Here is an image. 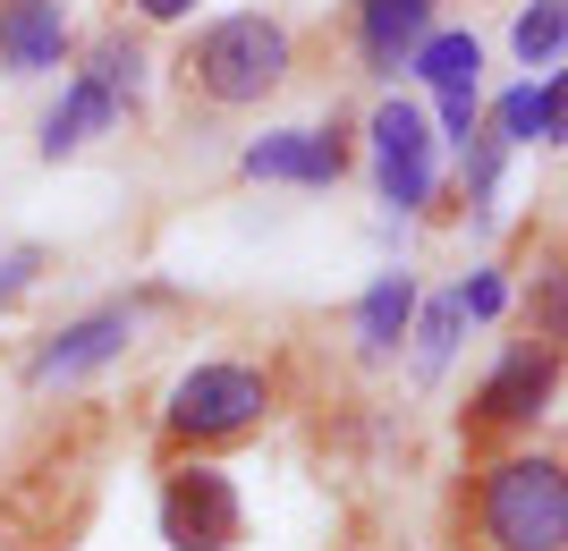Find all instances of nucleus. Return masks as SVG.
I'll list each match as a JSON object with an SVG mask.
<instances>
[{"mask_svg": "<svg viewBox=\"0 0 568 551\" xmlns=\"http://www.w3.org/2000/svg\"><path fill=\"white\" fill-rule=\"evenodd\" d=\"M306 69V25L288 9H230L179 34L170 51V94L187 120H246L263 102H281Z\"/></svg>", "mask_w": 568, "mask_h": 551, "instance_id": "obj_1", "label": "nucleus"}, {"mask_svg": "<svg viewBox=\"0 0 568 551\" xmlns=\"http://www.w3.org/2000/svg\"><path fill=\"white\" fill-rule=\"evenodd\" d=\"M450 551H568V458L535 441L467 458L450 492Z\"/></svg>", "mask_w": 568, "mask_h": 551, "instance_id": "obj_2", "label": "nucleus"}, {"mask_svg": "<svg viewBox=\"0 0 568 551\" xmlns=\"http://www.w3.org/2000/svg\"><path fill=\"white\" fill-rule=\"evenodd\" d=\"M102 501V416H60L34 450L0 467V543L9 551H77Z\"/></svg>", "mask_w": 568, "mask_h": 551, "instance_id": "obj_3", "label": "nucleus"}, {"mask_svg": "<svg viewBox=\"0 0 568 551\" xmlns=\"http://www.w3.org/2000/svg\"><path fill=\"white\" fill-rule=\"evenodd\" d=\"M281 416V374L255 357H195L153 408V467L179 458H230Z\"/></svg>", "mask_w": 568, "mask_h": 551, "instance_id": "obj_4", "label": "nucleus"}, {"mask_svg": "<svg viewBox=\"0 0 568 551\" xmlns=\"http://www.w3.org/2000/svg\"><path fill=\"white\" fill-rule=\"evenodd\" d=\"M560 399V339H509L500 365L484 382L467 390V408H458V450L484 458V450H509V441H535V425L551 416Z\"/></svg>", "mask_w": 568, "mask_h": 551, "instance_id": "obj_5", "label": "nucleus"}, {"mask_svg": "<svg viewBox=\"0 0 568 551\" xmlns=\"http://www.w3.org/2000/svg\"><path fill=\"white\" fill-rule=\"evenodd\" d=\"M144 306H153V297H102V306L69 314L60 331H43L34 348H26V365H18V390L51 399V390L94 382L102 365H119L128 348H136V331H144Z\"/></svg>", "mask_w": 568, "mask_h": 551, "instance_id": "obj_6", "label": "nucleus"}, {"mask_svg": "<svg viewBox=\"0 0 568 551\" xmlns=\"http://www.w3.org/2000/svg\"><path fill=\"white\" fill-rule=\"evenodd\" d=\"M433 120L407 94H382L374 120H365V162H374V187L390 213L407 221H442V178H433Z\"/></svg>", "mask_w": 568, "mask_h": 551, "instance_id": "obj_7", "label": "nucleus"}, {"mask_svg": "<svg viewBox=\"0 0 568 551\" xmlns=\"http://www.w3.org/2000/svg\"><path fill=\"white\" fill-rule=\"evenodd\" d=\"M162 492H153V518H162L170 551H237L246 543V492L221 476V458H179V467H153Z\"/></svg>", "mask_w": 568, "mask_h": 551, "instance_id": "obj_8", "label": "nucleus"}, {"mask_svg": "<svg viewBox=\"0 0 568 551\" xmlns=\"http://www.w3.org/2000/svg\"><path fill=\"white\" fill-rule=\"evenodd\" d=\"M442 18H450V0H339V18L323 25V43H332L365 85H390V76H407V51L425 43Z\"/></svg>", "mask_w": 568, "mask_h": 551, "instance_id": "obj_9", "label": "nucleus"}, {"mask_svg": "<svg viewBox=\"0 0 568 551\" xmlns=\"http://www.w3.org/2000/svg\"><path fill=\"white\" fill-rule=\"evenodd\" d=\"M237 170H246V178H288V187H339V178L356 170V127L348 120H323V127L255 136Z\"/></svg>", "mask_w": 568, "mask_h": 551, "instance_id": "obj_10", "label": "nucleus"}, {"mask_svg": "<svg viewBox=\"0 0 568 551\" xmlns=\"http://www.w3.org/2000/svg\"><path fill=\"white\" fill-rule=\"evenodd\" d=\"M407 76H425L433 102H442V144H467L475 127V85H484V43H475L467 25H433L425 43L407 51Z\"/></svg>", "mask_w": 568, "mask_h": 551, "instance_id": "obj_11", "label": "nucleus"}, {"mask_svg": "<svg viewBox=\"0 0 568 551\" xmlns=\"http://www.w3.org/2000/svg\"><path fill=\"white\" fill-rule=\"evenodd\" d=\"M136 102L144 94H119L111 76H94V69L69 60V85H60V102L43 111V162H77L94 136H119V127L136 120Z\"/></svg>", "mask_w": 568, "mask_h": 551, "instance_id": "obj_12", "label": "nucleus"}, {"mask_svg": "<svg viewBox=\"0 0 568 551\" xmlns=\"http://www.w3.org/2000/svg\"><path fill=\"white\" fill-rule=\"evenodd\" d=\"M77 60V25L60 0H0V76H51Z\"/></svg>", "mask_w": 568, "mask_h": 551, "instance_id": "obj_13", "label": "nucleus"}, {"mask_svg": "<svg viewBox=\"0 0 568 551\" xmlns=\"http://www.w3.org/2000/svg\"><path fill=\"white\" fill-rule=\"evenodd\" d=\"M407 323H416V272H382V280L348 306L356 365H390L407 348Z\"/></svg>", "mask_w": 568, "mask_h": 551, "instance_id": "obj_14", "label": "nucleus"}, {"mask_svg": "<svg viewBox=\"0 0 568 551\" xmlns=\"http://www.w3.org/2000/svg\"><path fill=\"white\" fill-rule=\"evenodd\" d=\"M560 111H568V85H560V69H544V76H526L518 94L493 102V136L500 144H560Z\"/></svg>", "mask_w": 568, "mask_h": 551, "instance_id": "obj_15", "label": "nucleus"}, {"mask_svg": "<svg viewBox=\"0 0 568 551\" xmlns=\"http://www.w3.org/2000/svg\"><path fill=\"white\" fill-rule=\"evenodd\" d=\"M518 60L526 69H560V51H568V0H535V9H518Z\"/></svg>", "mask_w": 568, "mask_h": 551, "instance_id": "obj_16", "label": "nucleus"}, {"mask_svg": "<svg viewBox=\"0 0 568 551\" xmlns=\"http://www.w3.org/2000/svg\"><path fill=\"white\" fill-rule=\"evenodd\" d=\"M458 331H467V314H458V288H450V297H433V306H425V323H407L416 365H425V374H442V365H450V348H458Z\"/></svg>", "mask_w": 568, "mask_h": 551, "instance_id": "obj_17", "label": "nucleus"}, {"mask_svg": "<svg viewBox=\"0 0 568 551\" xmlns=\"http://www.w3.org/2000/svg\"><path fill=\"white\" fill-rule=\"evenodd\" d=\"M51 272V246H18V255H9V264H0V306H18L26 288L43 280Z\"/></svg>", "mask_w": 568, "mask_h": 551, "instance_id": "obj_18", "label": "nucleus"}, {"mask_svg": "<svg viewBox=\"0 0 568 551\" xmlns=\"http://www.w3.org/2000/svg\"><path fill=\"white\" fill-rule=\"evenodd\" d=\"M111 18H128V25H144V34H153V25H187L195 0H111Z\"/></svg>", "mask_w": 568, "mask_h": 551, "instance_id": "obj_19", "label": "nucleus"}]
</instances>
